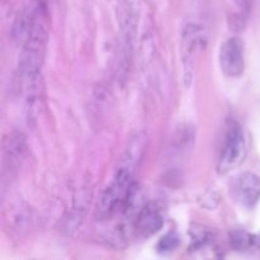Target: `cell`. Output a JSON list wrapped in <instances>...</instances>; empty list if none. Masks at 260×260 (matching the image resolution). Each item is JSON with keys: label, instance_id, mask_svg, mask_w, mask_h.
Instances as JSON below:
<instances>
[{"label": "cell", "instance_id": "cell-2", "mask_svg": "<svg viewBox=\"0 0 260 260\" xmlns=\"http://www.w3.org/2000/svg\"><path fill=\"white\" fill-rule=\"evenodd\" d=\"M47 20L45 12L38 7L29 29L23 40L22 53V75L27 94L28 109L33 108L38 94H40L41 73L45 60L46 45H47Z\"/></svg>", "mask_w": 260, "mask_h": 260}, {"label": "cell", "instance_id": "cell-3", "mask_svg": "<svg viewBox=\"0 0 260 260\" xmlns=\"http://www.w3.org/2000/svg\"><path fill=\"white\" fill-rule=\"evenodd\" d=\"M246 147L248 140L243 126L234 119L229 121L226 124L222 145L218 152L217 172L220 174H226L238 168L245 157L248 150Z\"/></svg>", "mask_w": 260, "mask_h": 260}, {"label": "cell", "instance_id": "cell-6", "mask_svg": "<svg viewBox=\"0 0 260 260\" xmlns=\"http://www.w3.org/2000/svg\"><path fill=\"white\" fill-rule=\"evenodd\" d=\"M233 194L241 207L254 208L260 200V178L250 172L240 174L234 182Z\"/></svg>", "mask_w": 260, "mask_h": 260}, {"label": "cell", "instance_id": "cell-5", "mask_svg": "<svg viewBox=\"0 0 260 260\" xmlns=\"http://www.w3.org/2000/svg\"><path fill=\"white\" fill-rule=\"evenodd\" d=\"M218 61L222 73L229 78H239L245 70V46L241 38L230 37L221 45Z\"/></svg>", "mask_w": 260, "mask_h": 260}, {"label": "cell", "instance_id": "cell-10", "mask_svg": "<svg viewBox=\"0 0 260 260\" xmlns=\"http://www.w3.org/2000/svg\"><path fill=\"white\" fill-rule=\"evenodd\" d=\"M234 2H235V5L239 9V18L244 23V20L250 15L251 8H253V0H234Z\"/></svg>", "mask_w": 260, "mask_h": 260}, {"label": "cell", "instance_id": "cell-9", "mask_svg": "<svg viewBox=\"0 0 260 260\" xmlns=\"http://www.w3.org/2000/svg\"><path fill=\"white\" fill-rule=\"evenodd\" d=\"M179 244V238H178L177 233L170 231V233L165 234L161 239H160L159 244H157V250L160 253H169L173 251Z\"/></svg>", "mask_w": 260, "mask_h": 260}, {"label": "cell", "instance_id": "cell-7", "mask_svg": "<svg viewBox=\"0 0 260 260\" xmlns=\"http://www.w3.org/2000/svg\"><path fill=\"white\" fill-rule=\"evenodd\" d=\"M164 225V211L156 202L147 203L140 210L134 221L135 234L140 238H149Z\"/></svg>", "mask_w": 260, "mask_h": 260}, {"label": "cell", "instance_id": "cell-4", "mask_svg": "<svg viewBox=\"0 0 260 260\" xmlns=\"http://www.w3.org/2000/svg\"><path fill=\"white\" fill-rule=\"evenodd\" d=\"M203 45H205V33L202 28L194 23L185 25L182 35V63L183 81L187 88H189L193 80L196 63Z\"/></svg>", "mask_w": 260, "mask_h": 260}, {"label": "cell", "instance_id": "cell-8", "mask_svg": "<svg viewBox=\"0 0 260 260\" xmlns=\"http://www.w3.org/2000/svg\"><path fill=\"white\" fill-rule=\"evenodd\" d=\"M231 244L235 249L239 250H245L249 249L254 244V238L250 234L245 233V231H236L231 235Z\"/></svg>", "mask_w": 260, "mask_h": 260}, {"label": "cell", "instance_id": "cell-1", "mask_svg": "<svg viewBox=\"0 0 260 260\" xmlns=\"http://www.w3.org/2000/svg\"><path fill=\"white\" fill-rule=\"evenodd\" d=\"M146 150V136L144 132L134 135L127 144L111 182L101 194L96 205V217L106 220L123 210L131 200L134 180Z\"/></svg>", "mask_w": 260, "mask_h": 260}]
</instances>
